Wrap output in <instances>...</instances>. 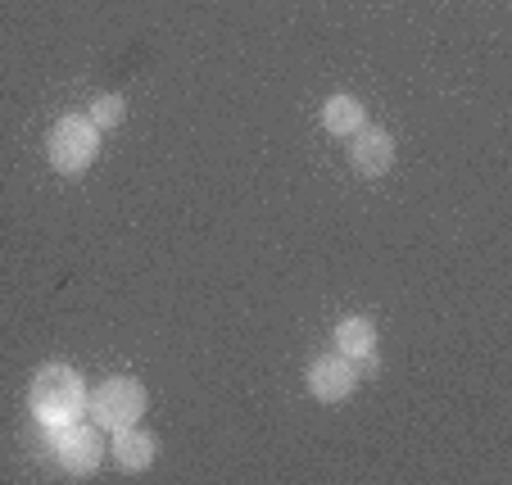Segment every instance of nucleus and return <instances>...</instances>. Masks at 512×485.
<instances>
[{"instance_id": "1", "label": "nucleus", "mask_w": 512, "mask_h": 485, "mask_svg": "<svg viewBox=\"0 0 512 485\" xmlns=\"http://www.w3.org/2000/svg\"><path fill=\"white\" fill-rule=\"evenodd\" d=\"M32 413H37V422H46V427H68V422L82 418V408H87V386H82V377L73 368H41L37 381H32Z\"/></svg>"}, {"instance_id": "3", "label": "nucleus", "mask_w": 512, "mask_h": 485, "mask_svg": "<svg viewBox=\"0 0 512 485\" xmlns=\"http://www.w3.org/2000/svg\"><path fill=\"white\" fill-rule=\"evenodd\" d=\"M87 408H91V418H96V427H105V431L136 427V418L145 413V390L132 377H109L96 395H87Z\"/></svg>"}, {"instance_id": "10", "label": "nucleus", "mask_w": 512, "mask_h": 485, "mask_svg": "<svg viewBox=\"0 0 512 485\" xmlns=\"http://www.w3.org/2000/svg\"><path fill=\"white\" fill-rule=\"evenodd\" d=\"M91 123H96V132H105V127H118L127 118V105L123 96H96V105H91Z\"/></svg>"}, {"instance_id": "7", "label": "nucleus", "mask_w": 512, "mask_h": 485, "mask_svg": "<svg viewBox=\"0 0 512 485\" xmlns=\"http://www.w3.org/2000/svg\"><path fill=\"white\" fill-rule=\"evenodd\" d=\"M159 454V440L150 436V431H136V427H123L114 431V458L127 467V472H141V467H150Z\"/></svg>"}, {"instance_id": "6", "label": "nucleus", "mask_w": 512, "mask_h": 485, "mask_svg": "<svg viewBox=\"0 0 512 485\" xmlns=\"http://www.w3.org/2000/svg\"><path fill=\"white\" fill-rule=\"evenodd\" d=\"M349 159H354L358 173L381 177V173H390V164H395V141H390V132H381V127H368V123H363V127L354 132Z\"/></svg>"}, {"instance_id": "2", "label": "nucleus", "mask_w": 512, "mask_h": 485, "mask_svg": "<svg viewBox=\"0 0 512 485\" xmlns=\"http://www.w3.org/2000/svg\"><path fill=\"white\" fill-rule=\"evenodd\" d=\"M96 150H100V132H96V123H91L87 114L59 118V123L50 127V136H46V155L64 177L87 173L91 159H96Z\"/></svg>"}, {"instance_id": "9", "label": "nucleus", "mask_w": 512, "mask_h": 485, "mask_svg": "<svg viewBox=\"0 0 512 485\" xmlns=\"http://www.w3.org/2000/svg\"><path fill=\"white\" fill-rule=\"evenodd\" d=\"M336 345L345 359H368V354L377 350V327H372L368 318H345L336 327Z\"/></svg>"}, {"instance_id": "4", "label": "nucleus", "mask_w": 512, "mask_h": 485, "mask_svg": "<svg viewBox=\"0 0 512 485\" xmlns=\"http://www.w3.org/2000/svg\"><path fill=\"white\" fill-rule=\"evenodd\" d=\"M55 454H59V463H64V472L91 476L100 467V454H105V445H100V431L96 427L68 422V427H59V436H55Z\"/></svg>"}, {"instance_id": "5", "label": "nucleus", "mask_w": 512, "mask_h": 485, "mask_svg": "<svg viewBox=\"0 0 512 485\" xmlns=\"http://www.w3.org/2000/svg\"><path fill=\"white\" fill-rule=\"evenodd\" d=\"M354 386H358V377H354V363H349L345 354H322V359L309 363V390L322 399V404L349 399Z\"/></svg>"}, {"instance_id": "8", "label": "nucleus", "mask_w": 512, "mask_h": 485, "mask_svg": "<svg viewBox=\"0 0 512 485\" xmlns=\"http://www.w3.org/2000/svg\"><path fill=\"white\" fill-rule=\"evenodd\" d=\"M322 123H327L331 136H354L358 127L368 123V109L358 105L354 96H331L327 105H322Z\"/></svg>"}]
</instances>
